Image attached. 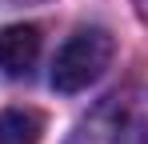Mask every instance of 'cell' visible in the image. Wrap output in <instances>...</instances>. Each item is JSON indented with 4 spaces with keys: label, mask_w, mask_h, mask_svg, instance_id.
I'll use <instances>...</instances> for the list:
<instances>
[{
    "label": "cell",
    "mask_w": 148,
    "mask_h": 144,
    "mask_svg": "<svg viewBox=\"0 0 148 144\" xmlns=\"http://www.w3.org/2000/svg\"><path fill=\"white\" fill-rule=\"evenodd\" d=\"M112 36L108 28H76L72 36L60 44L56 60H52V88L56 92H84L88 84H96L104 68L112 64Z\"/></svg>",
    "instance_id": "1"
},
{
    "label": "cell",
    "mask_w": 148,
    "mask_h": 144,
    "mask_svg": "<svg viewBox=\"0 0 148 144\" xmlns=\"http://www.w3.org/2000/svg\"><path fill=\"white\" fill-rule=\"evenodd\" d=\"M40 60V28L36 24H8L0 28V72L20 80Z\"/></svg>",
    "instance_id": "2"
},
{
    "label": "cell",
    "mask_w": 148,
    "mask_h": 144,
    "mask_svg": "<svg viewBox=\"0 0 148 144\" xmlns=\"http://www.w3.org/2000/svg\"><path fill=\"white\" fill-rule=\"evenodd\" d=\"M44 120L28 108H8L0 112V144H40Z\"/></svg>",
    "instance_id": "3"
},
{
    "label": "cell",
    "mask_w": 148,
    "mask_h": 144,
    "mask_svg": "<svg viewBox=\"0 0 148 144\" xmlns=\"http://www.w3.org/2000/svg\"><path fill=\"white\" fill-rule=\"evenodd\" d=\"M0 4H20V0H0Z\"/></svg>",
    "instance_id": "4"
}]
</instances>
